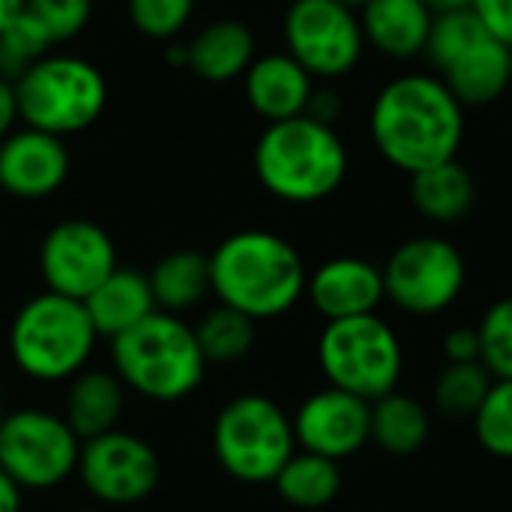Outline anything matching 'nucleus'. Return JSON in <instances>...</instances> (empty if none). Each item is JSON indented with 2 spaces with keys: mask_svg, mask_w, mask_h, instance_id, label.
I'll return each instance as SVG.
<instances>
[{
  "mask_svg": "<svg viewBox=\"0 0 512 512\" xmlns=\"http://www.w3.org/2000/svg\"><path fill=\"white\" fill-rule=\"evenodd\" d=\"M492 381L495 378L483 363H447L432 384V405L447 420H471Z\"/></svg>",
  "mask_w": 512,
  "mask_h": 512,
  "instance_id": "obj_28",
  "label": "nucleus"
},
{
  "mask_svg": "<svg viewBox=\"0 0 512 512\" xmlns=\"http://www.w3.org/2000/svg\"><path fill=\"white\" fill-rule=\"evenodd\" d=\"M18 117L39 132L66 138L102 117L108 87L102 72L72 54H45L15 81Z\"/></svg>",
  "mask_w": 512,
  "mask_h": 512,
  "instance_id": "obj_7",
  "label": "nucleus"
},
{
  "mask_svg": "<svg viewBox=\"0 0 512 512\" xmlns=\"http://www.w3.org/2000/svg\"><path fill=\"white\" fill-rule=\"evenodd\" d=\"M483 36H489V30L483 27V21L477 18L474 9H456V12H441L432 21L429 30V42H426V57L429 63L444 72L450 69L468 48H474Z\"/></svg>",
  "mask_w": 512,
  "mask_h": 512,
  "instance_id": "obj_29",
  "label": "nucleus"
},
{
  "mask_svg": "<svg viewBox=\"0 0 512 512\" xmlns=\"http://www.w3.org/2000/svg\"><path fill=\"white\" fill-rule=\"evenodd\" d=\"M243 84L252 111L267 123L306 114L315 93V78L288 51L255 57L243 75Z\"/></svg>",
  "mask_w": 512,
  "mask_h": 512,
  "instance_id": "obj_17",
  "label": "nucleus"
},
{
  "mask_svg": "<svg viewBox=\"0 0 512 512\" xmlns=\"http://www.w3.org/2000/svg\"><path fill=\"white\" fill-rule=\"evenodd\" d=\"M87 309V318L99 339H117L144 318H150L156 309L147 273L135 267H117L90 297L81 300Z\"/></svg>",
  "mask_w": 512,
  "mask_h": 512,
  "instance_id": "obj_19",
  "label": "nucleus"
},
{
  "mask_svg": "<svg viewBox=\"0 0 512 512\" xmlns=\"http://www.w3.org/2000/svg\"><path fill=\"white\" fill-rule=\"evenodd\" d=\"M123 405L126 387L111 369H81L66 381L60 414L81 441H90L117 429Z\"/></svg>",
  "mask_w": 512,
  "mask_h": 512,
  "instance_id": "obj_20",
  "label": "nucleus"
},
{
  "mask_svg": "<svg viewBox=\"0 0 512 512\" xmlns=\"http://www.w3.org/2000/svg\"><path fill=\"white\" fill-rule=\"evenodd\" d=\"M432 435L429 408L411 393H390L372 402V444L387 456H414Z\"/></svg>",
  "mask_w": 512,
  "mask_h": 512,
  "instance_id": "obj_25",
  "label": "nucleus"
},
{
  "mask_svg": "<svg viewBox=\"0 0 512 512\" xmlns=\"http://www.w3.org/2000/svg\"><path fill=\"white\" fill-rule=\"evenodd\" d=\"M315 354L327 387L360 396L369 405L396 393L405 378L402 336L378 312L324 321Z\"/></svg>",
  "mask_w": 512,
  "mask_h": 512,
  "instance_id": "obj_6",
  "label": "nucleus"
},
{
  "mask_svg": "<svg viewBox=\"0 0 512 512\" xmlns=\"http://www.w3.org/2000/svg\"><path fill=\"white\" fill-rule=\"evenodd\" d=\"M441 78L462 105H489L501 99L512 84L510 45L498 42L489 33L474 48H468L450 69H444Z\"/></svg>",
  "mask_w": 512,
  "mask_h": 512,
  "instance_id": "obj_22",
  "label": "nucleus"
},
{
  "mask_svg": "<svg viewBox=\"0 0 512 512\" xmlns=\"http://www.w3.org/2000/svg\"><path fill=\"white\" fill-rule=\"evenodd\" d=\"M75 477L93 501L105 507H132L156 492L162 462L147 438L114 429L81 441Z\"/></svg>",
  "mask_w": 512,
  "mask_h": 512,
  "instance_id": "obj_12",
  "label": "nucleus"
},
{
  "mask_svg": "<svg viewBox=\"0 0 512 512\" xmlns=\"http://www.w3.org/2000/svg\"><path fill=\"white\" fill-rule=\"evenodd\" d=\"M24 3H27V0H0V33L21 15Z\"/></svg>",
  "mask_w": 512,
  "mask_h": 512,
  "instance_id": "obj_40",
  "label": "nucleus"
},
{
  "mask_svg": "<svg viewBox=\"0 0 512 512\" xmlns=\"http://www.w3.org/2000/svg\"><path fill=\"white\" fill-rule=\"evenodd\" d=\"M306 114L315 117V120H321V123H330V126H333V120H336V114H339V96H336L333 90H315V93H312V102H309V108H306Z\"/></svg>",
  "mask_w": 512,
  "mask_h": 512,
  "instance_id": "obj_38",
  "label": "nucleus"
},
{
  "mask_svg": "<svg viewBox=\"0 0 512 512\" xmlns=\"http://www.w3.org/2000/svg\"><path fill=\"white\" fill-rule=\"evenodd\" d=\"M195 0H129V21L150 39L177 36L192 18Z\"/></svg>",
  "mask_w": 512,
  "mask_h": 512,
  "instance_id": "obj_34",
  "label": "nucleus"
},
{
  "mask_svg": "<svg viewBox=\"0 0 512 512\" xmlns=\"http://www.w3.org/2000/svg\"><path fill=\"white\" fill-rule=\"evenodd\" d=\"M258 183L285 204H318L348 177V147L309 114L267 123L252 153Z\"/></svg>",
  "mask_w": 512,
  "mask_h": 512,
  "instance_id": "obj_3",
  "label": "nucleus"
},
{
  "mask_svg": "<svg viewBox=\"0 0 512 512\" xmlns=\"http://www.w3.org/2000/svg\"><path fill=\"white\" fill-rule=\"evenodd\" d=\"M3 417H6V408H3V399H0V423H3Z\"/></svg>",
  "mask_w": 512,
  "mask_h": 512,
  "instance_id": "obj_43",
  "label": "nucleus"
},
{
  "mask_svg": "<svg viewBox=\"0 0 512 512\" xmlns=\"http://www.w3.org/2000/svg\"><path fill=\"white\" fill-rule=\"evenodd\" d=\"M18 120V99L15 84L0 75V141L12 132V123Z\"/></svg>",
  "mask_w": 512,
  "mask_h": 512,
  "instance_id": "obj_37",
  "label": "nucleus"
},
{
  "mask_svg": "<svg viewBox=\"0 0 512 512\" xmlns=\"http://www.w3.org/2000/svg\"><path fill=\"white\" fill-rule=\"evenodd\" d=\"M306 279L297 246L273 231H237L210 252V291L255 324L288 315L306 297Z\"/></svg>",
  "mask_w": 512,
  "mask_h": 512,
  "instance_id": "obj_2",
  "label": "nucleus"
},
{
  "mask_svg": "<svg viewBox=\"0 0 512 512\" xmlns=\"http://www.w3.org/2000/svg\"><path fill=\"white\" fill-rule=\"evenodd\" d=\"M78 512H99V510H78Z\"/></svg>",
  "mask_w": 512,
  "mask_h": 512,
  "instance_id": "obj_45",
  "label": "nucleus"
},
{
  "mask_svg": "<svg viewBox=\"0 0 512 512\" xmlns=\"http://www.w3.org/2000/svg\"><path fill=\"white\" fill-rule=\"evenodd\" d=\"M186 51H189L186 69H192L204 81L222 84L246 75V69L255 60V36L243 21L222 18L198 30V36L186 45Z\"/></svg>",
  "mask_w": 512,
  "mask_h": 512,
  "instance_id": "obj_21",
  "label": "nucleus"
},
{
  "mask_svg": "<svg viewBox=\"0 0 512 512\" xmlns=\"http://www.w3.org/2000/svg\"><path fill=\"white\" fill-rule=\"evenodd\" d=\"M411 204L414 210L435 222V225H456L462 222L477 201V186L471 171L453 159L435 168H426L420 174H411Z\"/></svg>",
  "mask_w": 512,
  "mask_h": 512,
  "instance_id": "obj_23",
  "label": "nucleus"
},
{
  "mask_svg": "<svg viewBox=\"0 0 512 512\" xmlns=\"http://www.w3.org/2000/svg\"><path fill=\"white\" fill-rule=\"evenodd\" d=\"M279 498L297 510L330 507L342 492V468L333 459L297 450L273 480Z\"/></svg>",
  "mask_w": 512,
  "mask_h": 512,
  "instance_id": "obj_26",
  "label": "nucleus"
},
{
  "mask_svg": "<svg viewBox=\"0 0 512 512\" xmlns=\"http://www.w3.org/2000/svg\"><path fill=\"white\" fill-rule=\"evenodd\" d=\"M435 12L423 0H369L360 9L366 42L393 60H411L426 51Z\"/></svg>",
  "mask_w": 512,
  "mask_h": 512,
  "instance_id": "obj_18",
  "label": "nucleus"
},
{
  "mask_svg": "<svg viewBox=\"0 0 512 512\" xmlns=\"http://www.w3.org/2000/svg\"><path fill=\"white\" fill-rule=\"evenodd\" d=\"M159 312L180 315L195 309L210 291V255L195 249H177L162 255L147 273Z\"/></svg>",
  "mask_w": 512,
  "mask_h": 512,
  "instance_id": "obj_24",
  "label": "nucleus"
},
{
  "mask_svg": "<svg viewBox=\"0 0 512 512\" xmlns=\"http://www.w3.org/2000/svg\"><path fill=\"white\" fill-rule=\"evenodd\" d=\"M510 72H512V48H510Z\"/></svg>",
  "mask_w": 512,
  "mask_h": 512,
  "instance_id": "obj_44",
  "label": "nucleus"
},
{
  "mask_svg": "<svg viewBox=\"0 0 512 512\" xmlns=\"http://www.w3.org/2000/svg\"><path fill=\"white\" fill-rule=\"evenodd\" d=\"M480 363L495 381H512V297L495 300L477 324Z\"/></svg>",
  "mask_w": 512,
  "mask_h": 512,
  "instance_id": "obj_31",
  "label": "nucleus"
},
{
  "mask_svg": "<svg viewBox=\"0 0 512 512\" xmlns=\"http://www.w3.org/2000/svg\"><path fill=\"white\" fill-rule=\"evenodd\" d=\"M471 9L498 42L512 48V0H474Z\"/></svg>",
  "mask_w": 512,
  "mask_h": 512,
  "instance_id": "obj_36",
  "label": "nucleus"
},
{
  "mask_svg": "<svg viewBox=\"0 0 512 512\" xmlns=\"http://www.w3.org/2000/svg\"><path fill=\"white\" fill-rule=\"evenodd\" d=\"M192 330H195V339L201 345L207 366L210 363L228 366V363L243 360L255 348V339H258V324L249 315L228 309L222 303L204 312L201 321L192 324Z\"/></svg>",
  "mask_w": 512,
  "mask_h": 512,
  "instance_id": "obj_27",
  "label": "nucleus"
},
{
  "mask_svg": "<svg viewBox=\"0 0 512 512\" xmlns=\"http://www.w3.org/2000/svg\"><path fill=\"white\" fill-rule=\"evenodd\" d=\"M381 273L387 300L414 318L444 315L468 285V264L459 246L432 234L399 243Z\"/></svg>",
  "mask_w": 512,
  "mask_h": 512,
  "instance_id": "obj_10",
  "label": "nucleus"
},
{
  "mask_svg": "<svg viewBox=\"0 0 512 512\" xmlns=\"http://www.w3.org/2000/svg\"><path fill=\"white\" fill-rule=\"evenodd\" d=\"M288 54L312 78H342L363 57V27L357 9L339 0H294L285 12Z\"/></svg>",
  "mask_w": 512,
  "mask_h": 512,
  "instance_id": "obj_11",
  "label": "nucleus"
},
{
  "mask_svg": "<svg viewBox=\"0 0 512 512\" xmlns=\"http://www.w3.org/2000/svg\"><path fill=\"white\" fill-rule=\"evenodd\" d=\"M435 15H441V12H456V9H471L474 6V0H423Z\"/></svg>",
  "mask_w": 512,
  "mask_h": 512,
  "instance_id": "obj_41",
  "label": "nucleus"
},
{
  "mask_svg": "<svg viewBox=\"0 0 512 512\" xmlns=\"http://www.w3.org/2000/svg\"><path fill=\"white\" fill-rule=\"evenodd\" d=\"M117 249L108 231L90 219L57 222L39 246V273L45 291L84 300L90 297L114 270Z\"/></svg>",
  "mask_w": 512,
  "mask_h": 512,
  "instance_id": "obj_13",
  "label": "nucleus"
},
{
  "mask_svg": "<svg viewBox=\"0 0 512 512\" xmlns=\"http://www.w3.org/2000/svg\"><path fill=\"white\" fill-rule=\"evenodd\" d=\"M477 444L495 456L512 459V381H492L483 405L471 417Z\"/></svg>",
  "mask_w": 512,
  "mask_h": 512,
  "instance_id": "obj_30",
  "label": "nucleus"
},
{
  "mask_svg": "<svg viewBox=\"0 0 512 512\" xmlns=\"http://www.w3.org/2000/svg\"><path fill=\"white\" fill-rule=\"evenodd\" d=\"M69 174V150L63 138L21 129L0 141V189L12 198L36 201L54 195Z\"/></svg>",
  "mask_w": 512,
  "mask_h": 512,
  "instance_id": "obj_16",
  "label": "nucleus"
},
{
  "mask_svg": "<svg viewBox=\"0 0 512 512\" xmlns=\"http://www.w3.org/2000/svg\"><path fill=\"white\" fill-rule=\"evenodd\" d=\"M24 12L45 30L51 42H66L90 21L93 0H27Z\"/></svg>",
  "mask_w": 512,
  "mask_h": 512,
  "instance_id": "obj_33",
  "label": "nucleus"
},
{
  "mask_svg": "<svg viewBox=\"0 0 512 512\" xmlns=\"http://www.w3.org/2000/svg\"><path fill=\"white\" fill-rule=\"evenodd\" d=\"M339 3H345V6H351V9H363L369 0H339Z\"/></svg>",
  "mask_w": 512,
  "mask_h": 512,
  "instance_id": "obj_42",
  "label": "nucleus"
},
{
  "mask_svg": "<svg viewBox=\"0 0 512 512\" xmlns=\"http://www.w3.org/2000/svg\"><path fill=\"white\" fill-rule=\"evenodd\" d=\"M99 336L81 300L42 291L9 324V357L24 378L60 384L87 369Z\"/></svg>",
  "mask_w": 512,
  "mask_h": 512,
  "instance_id": "obj_5",
  "label": "nucleus"
},
{
  "mask_svg": "<svg viewBox=\"0 0 512 512\" xmlns=\"http://www.w3.org/2000/svg\"><path fill=\"white\" fill-rule=\"evenodd\" d=\"M81 438L63 414L45 408L6 411L0 423V471L21 492H48L78 471Z\"/></svg>",
  "mask_w": 512,
  "mask_h": 512,
  "instance_id": "obj_9",
  "label": "nucleus"
},
{
  "mask_svg": "<svg viewBox=\"0 0 512 512\" xmlns=\"http://www.w3.org/2000/svg\"><path fill=\"white\" fill-rule=\"evenodd\" d=\"M108 348L111 372L123 387L159 405L189 399L207 375L195 330L180 315L153 312L123 336L111 339Z\"/></svg>",
  "mask_w": 512,
  "mask_h": 512,
  "instance_id": "obj_4",
  "label": "nucleus"
},
{
  "mask_svg": "<svg viewBox=\"0 0 512 512\" xmlns=\"http://www.w3.org/2000/svg\"><path fill=\"white\" fill-rule=\"evenodd\" d=\"M369 135L384 162L411 177L459 156L465 105L441 75L408 72L378 90L369 111Z\"/></svg>",
  "mask_w": 512,
  "mask_h": 512,
  "instance_id": "obj_1",
  "label": "nucleus"
},
{
  "mask_svg": "<svg viewBox=\"0 0 512 512\" xmlns=\"http://www.w3.org/2000/svg\"><path fill=\"white\" fill-rule=\"evenodd\" d=\"M297 450L345 462L372 444V405L336 387L309 393L291 414Z\"/></svg>",
  "mask_w": 512,
  "mask_h": 512,
  "instance_id": "obj_14",
  "label": "nucleus"
},
{
  "mask_svg": "<svg viewBox=\"0 0 512 512\" xmlns=\"http://www.w3.org/2000/svg\"><path fill=\"white\" fill-rule=\"evenodd\" d=\"M306 300L324 321L375 315L387 300L384 273L378 264L357 255L330 258L309 273Z\"/></svg>",
  "mask_w": 512,
  "mask_h": 512,
  "instance_id": "obj_15",
  "label": "nucleus"
},
{
  "mask_svg": "<svg viewBox=\"0 0 512 512\" xmlns=\"http://www.w3.org/2000/svg\"><path fill=\"white\" fill-rule=\"evenodd\" d=\"M441 351L447 363H480V333L477 324L450 327L441 339Z\"/></svg>",
  "mask_w": 512,
  "mask_h": 512,
  "instance_id": "obj_35",
  "label": "nucleus"
},
{
  "mask_svg": "<svg viewBox=\"0 0 512 512\" xmlns=\"http://www.w3.org/2000/svg\"><path fill=\"white\" fill-rule=\"evenodd\" d=\"M51 45L54 42L45 36V30L21 9V15L0 33V75L15 81L27 66L45 57Z\"/></svg>",
  "mask_w": 512,
  "mask_h": 512,
  "instance_id": "obj_32",
  "label": "nucleus"
},
{
  "mask_svg": "<svg viewBox=\"0 0 512 512\" xmlns=\"http://www.w3.org/2000/svg\"><path fill=\"white\" fill-rule=\"evenodd\" d=\"M213 453L237 483H273L297 453L291 417L264 393H240L213 420Z\"/></svg>",
  "mask_w": 512,
  "mask_h": 512,
  "instance_id": "obj_8",
  "label": "nucleus"
},
{
  "mask_svg": "<svg viewBox=\"0 0 512 512\" xmlns=\"http://www.w3.org/2000/svg\"><path fill=\"white\" fill-rule=\"evenodd\" d=\"M24 492L9 480L6 471H0V512H21Z\"/></svg>",
  "mask_w": 512,
  "mask_h": 512,
  "instance_id": "obj_39",
  "label": "nucleus"
}]
</instances>
